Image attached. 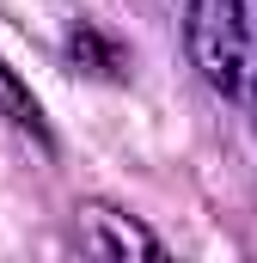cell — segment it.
<instances>
[{
    "label": "cell",
    "mask_w": 257,
    "mask_h": 263,
    "mask_svg": "<svg viewBox=\"0 0 257 263\" xmlns=\"http://www.w3.org/2000/svg\"><path fill=\"white\" fill-rule=\"evenodd\" d=\"M184 49L221 98L245 104L257 86V0H190Z\"/></svg>",
    "instance_id": "6da1fadb"
},
{
    "label": "cell",
    "mask_w": 257,
    "mask_h": 263,
    "mask_svg": "<svg viewBox=\"0 0 257 263\" xmlns=\"http://www.w3.org/2000/svg\"><path fill=\"white\" fill-rule=\"evenodd\" d=\"M86 251H98V257H147L159 263L166 257V245L141 227V220H128V214H117V208H86Z\"/></svg>",
    "instance_id": "7a4b0ae2"
},
{
    "label": "cell",
    "mask_w": 257,
    "mask_h": 263,
    "mask_svg": "<svg viewBox=\"0 0 257 263\" xmlns=\"http://www.w3.org/2000/svg\"><path fill=\"white\" fill-rule=\"evenodd\" d=\"M0 117H6L12 129H25L31 141H43V147H49V123H43V104L31 98V86H25V80H19V73H12L6 62H0Z\"/></svg>",
    "instance_id": "3957f363"
},
{
    "label": "cell",
    "mask_w": 257,
    "mask_h": 263,
    "mask_svg": "<svg viewBox=\"0 0 257 263\" xmlns=\"http://www.w3.org/2000/svg\"><path fill=\"white\" fill-rule=\"evenodd\" d=\"M245 104H251V110H257V86H251V98H245Z\"/></svg>",
    "instance_id": "277c9868"
}]
</instances>
